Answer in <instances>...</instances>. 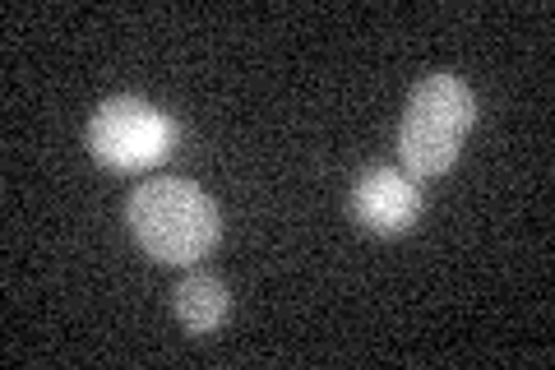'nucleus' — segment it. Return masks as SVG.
Wrapping results in <instances>:
<instances>
[{"mask_svg":"<svg viewBox=\"0 0 555 370\" xmlns=\"http://www.w3.org/2000/svg\"><path fill=\"white\" fill-rule=\"evenodd\" d=\"M126 222L139 251L177 269L199 264L222 237L214 195L185 176H149L144 186H134L126 200Z\"/></svg>","mask_w":555,"mask_h":370,"instance_id":"obj_1","label":"nucleus"},{"mask_svg":"<svg viewBox=\"0 0 555 370\" xmlns=\"http://www.w3.org/2000/svg\"><path fill=\"white\" fill-rule=\"evenodd\" d=\"M477 126V98L459 75L436 69V75L416 79L408 93L403 120H398V163L412 181L444 176L459 163L467 130Z\"/></svg>","mask_w":555,"mask_h":370,"instance_id":"obj_2","label":"nucleus"},{"mask_svg":"<svg viewBox=\"0 0 555 370\" xmlns=\"http://www.w3.org/2000/svg\"><path fill=\"white\" fill-rule=\"evenodd\" d=\"M89 153L112 171H144L177 153V120L144 98H107L89 120Z\"/></svg>","mask_w":555,"mask_h":370,"instance_id":"obj_3","label":"nucleus"},{"mask_svg":"<svg viewBox=\"0 0 555 370\" xmlns=\"http://www.w3.org/2000/svg\"><path fill=\"white\" fill-rule=\"evenodd\" d=\"M347 214L375 237H403L422 218V186L403 167L371 163L357 171L352 195H347Z\"/></svg>","mask_w":555,"mask_h":370,"instance_id":"obj_4","label":"nucleus"},{"mask_svg":"<svg viewBox=\"0 0 555 370\" xmlns=\"http://www.w3.org/2000/svg\"><path fill=\"white\" fill-rule=\"evenodd\" d=\"M171 310H177V320L185 333H195V339H214V333L228 324L232 315V292L222 278L214 273H185L177 292H171Z\"/></svg>","mask_w":555,"mask_h":370,"instance_id":"obj_5","label":"nucleus"}]
</instances>
